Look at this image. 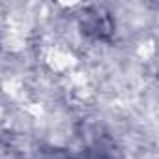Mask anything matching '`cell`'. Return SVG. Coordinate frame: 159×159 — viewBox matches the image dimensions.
Instances as JSON below:
<instances>
[{"mask_svg":"<svg viewBox=\"0 0 159 159\" xmlns=\"http://www.w3.org/2000/svg\"><path fill=\"white\" fill-rule=\"evenodd\" d=\"M69 159H107V155L101 152H84V153H79V155L69 157Z\"/></svg>","mask_w":159,"mask_h":159,"instance_id":"obj_1","label":"cell"}]
</instances>
